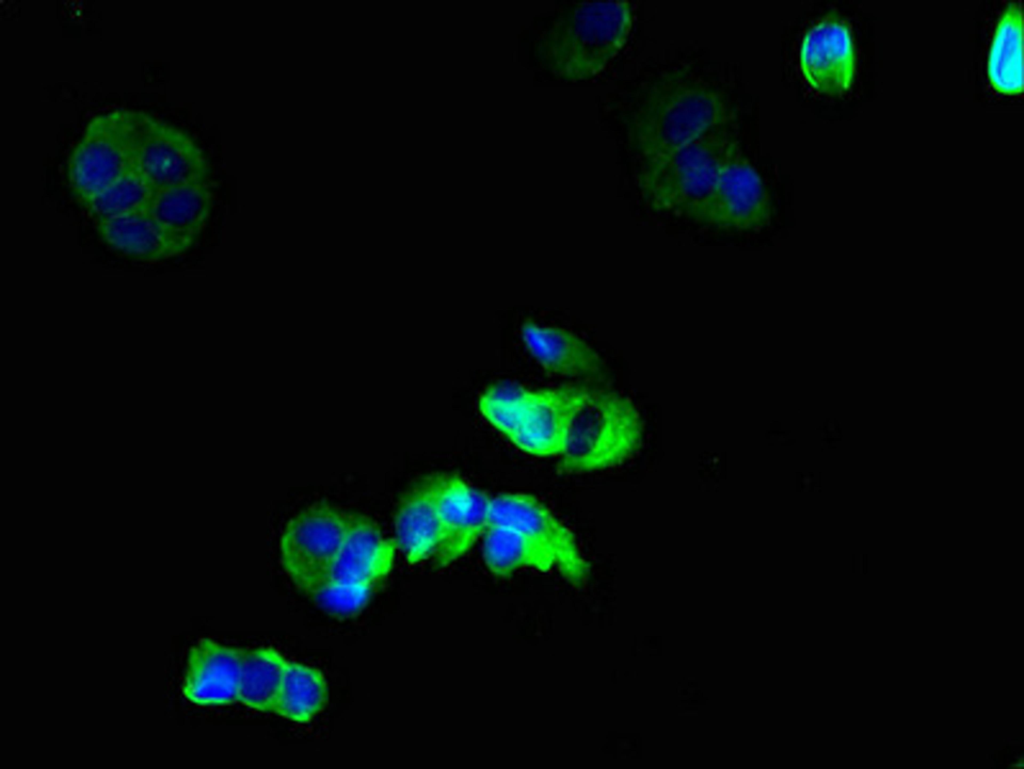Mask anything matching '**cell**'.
Returning a JSON list of instances; mask_svg holds the SVG:
<instances>
[{"instance_id": "7a4b0ae2", "label": "cell", "mask_w": 1024, "mask_h": 769, "mask_svg": "<svg viewBox=\"0 0 1024 769\" xmlns=\"http://www.w3.org/2000/svg\"><path fill=\"white\" fill-rule=\"evenodd\" d=\"M633 24L627 1L582 2L560 14L538 41L544 67L567 82L588 80L614 60Z\"/></svg>"}, {"instance_id": "ac0fdd59", "label": "cell", "mask_w": 1024, "mask_h": 769, "mask_svg": "<svg viewBox=\"0 0 1024 769\" xmlns=\"http://www.w3.org/2000/svg\"><path fill=\"white\" fill-rule=\"evenodd\" d=\"M481 541L483 561L497 577H508L523 569H555L553 557L542 545L512 527L490 524Z\"/></svg>"}, {"instance_id": "2e32d148", "label": "cell", "mask_w": 1024, "mask_h": 769, "mask_svg": "<svg viewBox=\"0 0 1024 769\" xmlns=\"http://www.w3.org/2000/svg\"><path fill=\"white\" fill-rule=\"evenodd\" d=\"M520 335L530 355L549 374L590 378L602 372L603 363L598 353L570 330L526 320L521 325Z\"/></svg>"}, {"instance_id": "3957f363", "label": "cell", "mask_w": 1024, "mask_h": 769, "mask_svg": "<svg viewBox=\"0 0 1024 769\" xmlns=\"http://www.w3.org/2000/svg\"><path fill=\"white\" fill-rule=\"evenodd\" d=\"M643 439L642 417L628 397L589 388L570 421L558 467L566 473L614 468L631 459Z\"/></svg>"}, {"instance_id": "ba28073f", "label": "cell", "mask_w": 1024, "mask_h": 769, "mask_svg": "<svg viewBox=\"0 0 1024 769\" xmlns=\"http://www.w3.org/2000/svg\"><path fill=\"white\" fill-rule=\"evenodd\" d=\"M490 524L517 529L553 557L555 569L571 585L582 586L589 574L572 531L539 499L523 492H504L491 497Z\"/></svg>"}, {"instance_id": "9a60e30c", "label": "cell", "mask_w": 1024, "mask_h": 769, "mask_svg": "<svg viewBox=\"0 0 1024 769\" xmlns=\"http://www.w3.org/2000/svg\"><path fill=\"white\" fill-rule=\"evenodd\" d=\"M214 194L208 179L156 190L147 213L179 255L205 228Z\"/></svg>"}, {"instance_id": "9c48e42d", "label": "cell", "mask_w": 1024, "mask_h": 769, "mask_svg": "<svg viewBox=\"0 0 1024 769\" xmlns=\"http://www.w3.org/2000/svg\"><path fill=\"white\" fill-rule=\"evenodd\" d=\"M443 538L433 557L445 567L464 556L490 525L491 496L456 474L432 476Z\"/></svg>"}, {"instance_id": "8fae6325", "label": "cell", "mask_w": 1024, "mask_h": 769, "mask_svg": "<svg viewBox=\"0 0 1024 769\" xmlns=\"http://www.w3.org/2000/svg\"><path fill=\"white\" fill-rule=\"evenodd\" d=\"M588 390V387L579 386L534 389L520 426L510 442L533 456H559L570 421Z\"/></svg>"}, {"instance_id": "d4e9b609", "label": "cell", "mask_w": 1024, "mask_h": 769, "mask_svg": "<svg viewBox=\"0 0 1024 769\" xmlns=\"http://www.w3.org/2000/svg\"><path fill=\"white\" fill-rule=\"evenodd\" d=\"M373 587L326 581L310 595L325 611L336 617H349L368 602Z\"/></svg>"}, {"instance_id": "5b68a950", "label": "cell", "mask_w": 1024, "mask_h": 769, "mask_svg": "<svg viewBox=\"0 0 1024 769\" xmlns=\"http://www.w3.org/2000/svg\"><path fill=\"white\" fill-rule=\"evenodd\" d=\"M152 116L115 109L92 118L67 162V181L83 205L135 167L143 133Z\"/></svg>"}, {"instance_id": "52a82bcc", "label": "cell", "mask_w": 1024, "mask_h": 769, "mask_svg": "<svg viewBox=\"0 0 1024 769\" xmlns=\"http://www.w3.org/2000/svg\"><path fill=\"white\" fill-rule=\"evenodd\" d=\"M771 217V199L765 184L736 141L712 190L692 219L720 230L750 232L765 228Z\"/></svg>"}, {"instance_id": "5bb4252c", "label": "cell", "mask_w": 1024, "mask_h": 769, "mask_svg": "<svg viewBox=\"0 0 1024 769\" xmlns=\"http://www.w3.org/2000/svg\"><path fill=\"white\" fill-rule=\"evenodd\" d=\"M242 655L241 648L199 639L188 653L184 697L200 706L238 702Z\"/></svg>"}, {"instance_id": "7c38bea8", "label": "cell", "mask_w": 1024, "mask_h": 769, "mask_svg": "<svg viewBox=\"0 0 1024 769\" xmlns=\"http://www.w3.org/2000/svg\"><path fill=\"white\" fill-rule=\"evenodd\" d=\"M800 66L806 81L819 92L836 94L849 89L854 50L847 25L833 17L814 24L802 40Z\"/></svg>"}, {"instance_id": "e0dca14e", "label": "cell", "mask_w": 1024, "mask_h": 769, "mask_svg": "<svg viewBox=\"0 0 1024 769\" xmlns=\"http://www.w3.org/2000/svg\"><path fill=\"white\" fill-rule=\"evenodd\" d=\"M395 543L410 564L434 557L443 538L433 478L415 485L400 501L394 518Z\"/></svg>"}, {"instance_id": "44dd1931", "label": "cell", "mask_w": 1024, "mask_h": 769, "mask_svg": "<svg viewBox=\"0 0 1024 769\" xmlns=\"http://www.w3.org/2000/svg\"><path fill=\"white\" fill-rule=\"evenodd\" d=\"M288 660L273 648L243 649L238 702L274 713Z\"/></svg>"}, {"instance_id": "30bf717a", "label": "cell", "mask_w": 1024, "mask_h": 769, "mask_svg": "<svg viewBox=\"0 0 1024 769\" xmlns=\"http://www.w3.org/2000/svg\"><path fill=\"white\" fill-rule=\"evenodd\" d=\"M135 167L155 190L208 179V163L182 130L152 117L141 138Z\"/></svg>"}, {"instance_id": "ffe728a7", "label": "cell", "mask_w": 1024, "mask_h": 769, "mask_svg": "<svg viewBox=\"0 0 1024 769\" xmlns=\"http://www.w3.org/2000/svg\"><path fill=\"white\" fill-rule=\"evenodd\" d=\"M994 88L1005 94L1023 89V19L1017 3L1010 4L997 26L988 60Z\"/></svg>"}, {"instance_id": "603a6c76", "label": "cell", "mask_w": 1024, "mask_h": 769, "mask_svg": "<svg viewBox=\"0 0 1024 769\" xmlns=\"http://www.w3.org/2000/svg\"><path fill=\"white\" fill-rule=\"evenodd\" d=\"M155 189L132 168L82 206L94 222L147 211Z\"/></svg>"}, {"instance_id": "6da1fadb", "label": "cell", "mask_w": 1024, "mask_h": 769, "mask_svg": "<svg viewBox=\"0 0 1024 769\" xmlns=\"http://www.w3.org/2000/svg\"><path fill=\"white\" fill-rule=\"evenodd\" d=\"M729 119V105L713 86L695 76L670 75L640 101L631 122V143L642 165L727 126Z\"/></svg>"}, {"instance_id": "277c9868", "label": "cell", "mask_w": 1024, "mask_h": 769, "mask_svg": "<svg viewBox=\"0 0 1024 769\" xmlns=\"http://www.w3.org/2000/svg\"><path fill=\"white\" fill-rule=\"evenodd\" d=\"M736 141L724 126L659 160L640 165V193L652 208L692 219Z\"/></svg>"}, {"instance_id": "4fadbf2b", "label": "cell", "mask_w": 1024, "mask_h": 769, "mask_svg": "<svg viewBox=\"0 0 1024 769\" xmlns=\"http://www.w3.org/2000/svg\"><path fill=\"white\" fill-rule=\"evenodd\" d=\"M397 549L372 518L351 513L327 581L374 587L391 571Z\"/></svg>"}, {"instance_id": "7402d4cb", "label": "cell", "mask_w": 1024, "mask_h": 769, "mask_svg": "<svg viewBox=\"0 0 1024 769\" xmlns=\"http://www.w3.org/2000/svg\"><path fill=\"white\" fill-rule=\"evenodd\" d=\"M328 699V686L315 667L289 661L274 713L297 723H308L322 711Z\"/></svg>"}, {"instance_id": "cb8c5ba5", "label": "cell", "mask_w": 1024, "mask_h": 769, "mask_svg": "<svg viewBox=\"0 0 1024 769\" xmlns=\"http://www.w3.org/2000/svg\"><path fill=\"white\" fill-rule=\"evenodd\" d=\"M534 389L515 383H498L479 398L482 416L509 441L516 434Z\"/></svg>"}, {"instance_id": "d6986e66", "label": "cell", "mask_w": 1024, "mask_h": 769, "mask_svg": "<svg viewBox=\"0 0 1024 769\" xmlns=\"http://www.w3.org/2000/svg\"><path fill=\"white\" fill-rule=\"evenodd\" d=\"M95 228L105 244L129 258L156 263L179 256L147 211L98 221Z\"/></svg>"}, {"instance_id": "8992f818", "label": "cell", "mask_w": 1024, "mask_h": 769, "mask_svg": "<svg viewBox=\"0 0 1024 769\" xmlns=\"http://www.w3.org/2000/svg\"><path fill=\"white\" fill-rule=\"evenodd\" d=\"M350 515L336 506L315 503L287 522L280 537V559L298 588L311 594L327 581Z\"/></svg>"}]
</instances>
